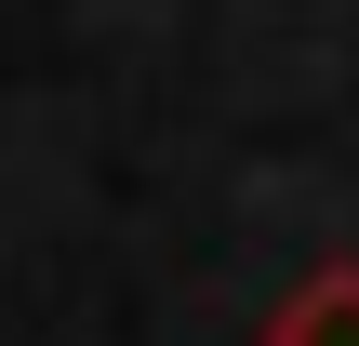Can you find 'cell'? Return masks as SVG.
I'll use <instances>...</instances> for the list:
<instances>
[{"label": "cell", "instance_id": "obj_1", "mask_svg": "<svg viewBox=\"0 0 359 346\" xmlns=\"http://www.w3.org/2000/svg\"><path fill=\"white\" fill-rule=\"evenodd\" d=\"M280 346H359V280H346V267L306 280V293L280 307Z\"/></svg>", "mask_w": 359, "mask_h": 346}]
</instances>
